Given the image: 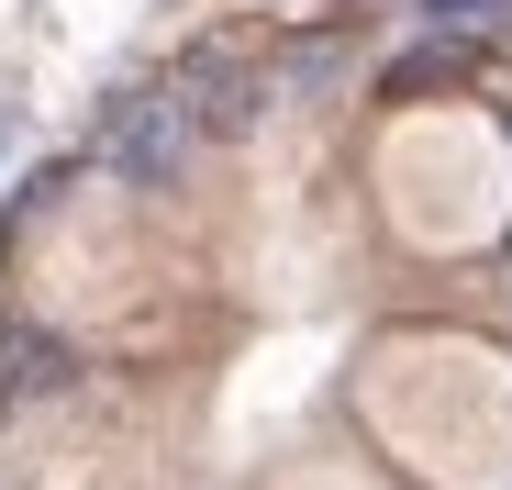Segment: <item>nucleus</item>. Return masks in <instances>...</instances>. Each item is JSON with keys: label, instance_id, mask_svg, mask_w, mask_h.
I'll return each instance as SVG.
<instances>
[{"label": "nucleus", "instance_id": "nucleus-1", "mask_svg": "<svg viewBox=\"0 0 512 490\" xmlns=\"http://www.w3.org/2000/svg\"><path fill=\"white\" fill-rule=\"evenodd\" d=\"M201 112L167 90V78H145V90H123L112 112H101V168L123 179V190H179L190 168H201Z\"/></svg>", "mask_w": 512, "mask_h": 490}, {"label": "nucleus", "instance_id": "nucleus-2", "mask_svg": "<svg viewBox=\"0 0 512 490\" xmlns=\"http://www.w3.org/2000/svg\"><path fill=\"white\" fill-rule=\"evenodd\" d=\"M167 90H179L190 112H201V134H245L256 112H268V90H256V67L245 56H223V45H201L179 78H167Z\"/></svg>", "mask_w": 512, "mask_h": 490}, {"label": "nucleus", "instance_id": "nucleus-3", "mask_svg": "<svg viewBox=\"0 0 512 490\" xmlns=\"http://www.w3.org/2000/svg\"><path fill=\"white\" fill-rule=\"evenodd\" d=\"M435 34H479V23H512V0H423Z\"/></svg>", "mask_w": 512, "mask_h": 490}]
</instances>
